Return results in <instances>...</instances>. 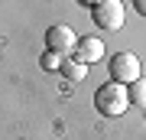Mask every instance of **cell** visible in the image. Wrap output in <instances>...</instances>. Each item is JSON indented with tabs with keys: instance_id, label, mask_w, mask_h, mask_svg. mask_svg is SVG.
Segmentation results:
<instances>
[{
	"instance_id": "cell-7",
	"label": "cell",
	"mask_w": 146,
	"mask_h": 140,
	"mask_svg": "<svg viewBox=\"0 0 146 140\" xmlns=\"http://www.w3.org/2000/svg\"><path fill=\"white\" fill-rule=\"evenodd\" d=\"M127 91H130V104L146 108V82H143V78H136L133 85H127Z\"/></svg>"
},
{
	"instance_id": "cell-6",
	"label": "cell",
	"mask_w": 146,
	"mask_h": 140,
	"mask_svg": "<svg viewBox=\"0 0 146 140\" xmlns=\"http://www.w3.org/2000/svg\"><path fill=\"white\" fill-rule=\"evenodd\" d=\"M58 72L68 78V85H75V82H84V75H88V65H84V62H78V59H65Z\"/></svg>"
},
{
	"instance_id": "cell-5",
	"label": "cell",
	"mask_w": 146,
	"mask_h": 140,
	"mask_svg": "<svg viewBox=\"0 0 146 140\" xmlns=\"http://www.w3.org/2000/svg\"><path fill=\"white\" fill-rule=\"evenodd\" d=\"M75 59L84 62V65L101 62V59H104V39L101 36H81L78 46H75Z\"/></svg>"
},
{
	"instance_id": "cell-3",
	"label": "cell",
	"mask_w": 146,
	"mask_h": 140,
	"mask_svg": "<svg viewBox=\"0 0 146 140\" xmlns=\"http://www.w3.org/2000/svg\"><path fill=\"white\" fill-rule=\"evenodd\" d=\"M94 26L104 33H117L123 26V3L120 0H101L94 7Z\"/></svg>"
},
{
	"instance_id": "cell-4",
	"label": "cell",
	"mask_w": 146,
	"mask_h": 140,
	"mask_svg": "<svg viewBox=\"0 0 146 140\" xmlns=\"http://www.w3.org/2000/svg\"><path fill=\"white\" fill-rule=\"evenodd\" d=\"M75 46H78V36H75V29L72 26H49L46 29V49L49 52H58V56H72L75 52Z\"/></svg>"
},
{
	"instance_id": "cell-1",
	"label": "cell",
	"mask_w": 146,
	"mask_h": 140,
	"mask_svg": "<svg viewBox=\"0 0 146 140\" xmlns=\"http://www.w3.org/2000/svg\"><path fill=\"white\" fill-rule=\"evenodd\" d=\"M94 108H98V114H104V117L127 114V108H130V91H127V85H120V82L101 85V88L94 91Z\"/></svg>"
},
{
	"instance_id": "cell-9",
	"label": "cell",
	"mask_w": 146,
	"mask_h": 140,
	"mask_svg": "<svg viewBox=\"0 0 146 140\" xmlns=\"http://www.w3.org/2000/svg\"><path fill=\"white\" fill-rule=\"evenodd\" d=\"M133 7H136V10H140V13L146 16V0H133Z\"/></svg>"
},
{
	"instance_id": "cell-10",
	"label": "cell",
	"mask_w": 146,
	"mask_h": 140,
	"mask_svg": "<svg viewBox=\"0 0 146 140\" xmlns=\"http://www.w3.org/2000/svg\"><path fill=\"white\" fill-rule=\"evenodd\" d=\"M81 3H84V7H98L101 0H81Z\"/></svg>"
},
{
	"instance_id": "cell-2",
	"label": "cell",
	"mask_w": 146,
	"mask_h": 140,
	"mask_svg": "<svg viewBox=\"0 0 146 140\" xmlns=\"http://www.w3.org/2000/svg\"><path fill=\"white\" fill-rule=\"evenodd\" d=\"M107 68H110V82H120V85H133L140 78V59L133 52H117L107 62Z\"/></svg>"
},
{
	"instance_id": "cell-8",
	"label": "cell",
	"mask_w": 146,
	"mask_h": 140,
	"mask_svg": "<svg viewBox=\"0 0 146 140\" xmlns=\"http://www.w3.org/2000/svg\"><path fill=\"white\" fill-rule=\"evenodd\" d=\"M62 62H65V56H58V52H42V68H49V72H58L62 68Z\"/></svg>"
}]
</instances>
